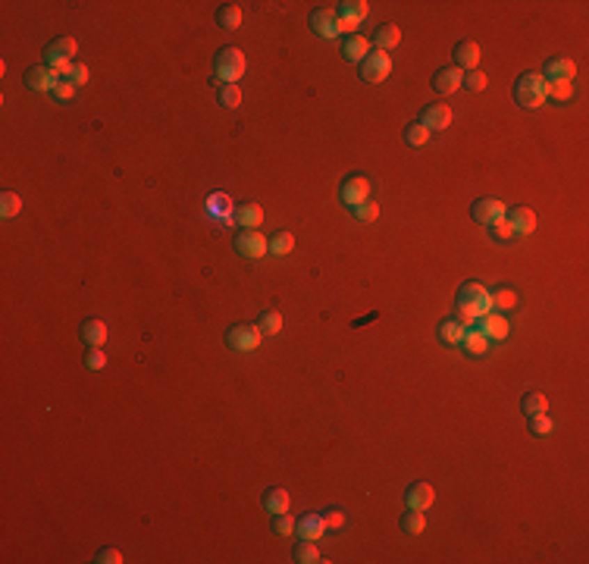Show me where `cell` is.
<instances>
[{
	"label": "cell",
	"instance_id": "1",
	"mask_svg": "<svg viewBox=\"0 0 589 564\" xmlns=\"http://www.w3.org/2000/svg\"><path fill=\"white\" fill-rule=\"evenodd\" d=\"M457 307H461V320L467 326H473V320H480L482 313L492 311V295L480 282H464L457 288Z\"/></svg>",
	"mask_w": 589,
	"mask_h": 564
},
{
	"label": "cell",
	"instance_id": "2",
	"mask_svg": "<svg viewBox=\"0 0 589 564\" xmlns=\"http://www.w3.org/2000/svg\"><path fill=\"white\" fill-rule=\"evenodd\" d=\"M549 97V81L542 79L539 72H524L514 85V100L517 107H526V110H539Z\"/></svg>",
	"mask_w": 589,
	"mask_h": 564
},
{
	"label": "cell",
	"instance_id": "3",
	"mask_svg": "<svg viewBox=\"0 0 589 564\" xmlns=\"http://www.w3.org/2000/svg\"><path fill=\"white\" fill-rule=\"evenodd\" d=\"M75 50H79L75 38H56V41L50 44L47 50H44V66L56 69V72H60L63 79H69V69H72Z\"/></svg>",
	"mask_w": 589,
	"mask_h": 564
},
{
	"label": "cell",
	"instance_id": "4",
	"mask_svg": "<svg viewBox=\"0 0 589 564\" xmlns=\"http://www.w3.org/2000/svg\"><path fill=\"white\" fill-rule=\"evenodd\" d=\"M244 69H248V60H244V54L238 47H223L217 54V75L226 85H238Z\"/></svg>",
	"mask_w": 589,
	"mask_h": 564
},
{
	"label": "cell",
	"instance_id": "5",
	"mask_svg": "<svg viewBox=\"0 0 589 564\" xmlns=\"http://www.w3.org/2000/svg\"><path fill=\"white\" fill-rule=\"evenodd\" d=\"M226 342H229L232 351H254V348H260L263 332L257 323H238L226 332Z\"/></svg>",
	"mask_w": 589,
	"mask_h": 564
},
{
	"label": "cell",
	"instance_id": "6",
	"mask_svg": "<svg viewBox=\"0 0 589 564\" xmlns=\"http://www.w3.org/2000/svg\"><path fill=\"white\" fill-rule=\"evenodd\" d=\"M388 72H392V56H388L386 50H370V56L361 63V79L367 81V85L386 81Z\"/></svg>",
	"mask_w": 589,
	"mask_h": 564
},
{
	"label": "cell",
	"instance_id": "7",
	"mask_svg": "<svg viewBox=\"0 0 589 564\" xmlns=\"http://www.w3.org/2000/svg\"><path fill=\"white\" fill-rule=\"evenodd\" d=\"M235 251L244 257V260H260V257L269 251V238L263 235V232L242 229L235 235Z\"/></svg>",
	"mask_w": 589,
	"mask_h": 564
},
{
	"label": "cell",
	"instance_id": "8",
	"mask_svg": "<svg viewBox=\"0 0 589 564\" xmlns=\"http://www.w3.org/2000/svg\"><path fill=\"white\" fill-rule=\"evenodd\" d=\"M370 188H373V182H370L367 175H351V179L342 182L338 198L348 207H357V204H363V201H370Z\"/></svg>",
	"mask_w": 589,
	"mask_h": 564
},
{
	"label": "cell",
	"instance_id": "9",
	"mask_svg": "<svg viewBox=\"0 0 589 564\" xmlns=\"http://www.w3.org/2000/svg\"><path fill=\"white\" fill-rule=\"evenodd\" d=\"M473 323H476L473 329H476V332H482V336H486L489 342H492V338H495V342H505V338H508V332H511V326H508V320L501 317V313H495V311L482 313V317H480V320H473Z\"/></svg>",
	"mask_w": 589,
	"mask_h": 564
},
{
	"label": "cell",
	"instance_id": "10",
	"mask_svg": "<svg viewBox=\"0 0 589 564\" xmlns=\"http://www.w3.org/2000/svg\"><path fill=\"white\" fill-rule=\"evenodd\" d=\"M470 213H473L476 223H482V226H495V223H501V219H505L508 207L501 204V201H495V198H480L473 207H470Z\"/></svg>",
	"mask_w": 589,
	"mask_h": 564
},
{
	"label": "cell",
	"instance_id": "11",
	"mask_svg": "<svg viewBox=\"0 0 589 564\" xmlns=\"http://www.w3.org/2000/svg\"><path fill=\"white\" fill-rule=\"evenodd\" d=\"M326 530H329V526H326V517L323 514H301L298 520H294V533H298L301 539H307V542H320V539L326 536Z\"/></svg>",
	"mask_w": 589,
	"mask_h": 564
},
{
	"label": "cell",
	"instance_id": "12",
	"mask_svg": "<svg viewBox=\"0 0 589 564\" xmlns=\"http://www.w3.org/2000/svg\"><path fill=\"white\" fill-rule=\"evenodd\" d=\"M367 13H370V6L363 3V0H345V3H338L336 16H338V22H342V31H354L357 25L367 19Z\"/></svg>",
	"mask_w": 589,
	"mask_h": 564
},
{
	"label": "cell",
	"instance_id": "13",
	"mask_svg": "<svg viewBox=\"0 0 589 564\" xmlns=\"http://www.w3.org/2000/svg\"><path fill=\"white\" fill-rule=\"evenodd\" d=\"M60 79H63V75L56 72V69H50V66H35V69L25 72V85H29L31 91H50V94H54V88L60 85Z\"/></svg>",
	"mask_w": 589,
	"mask_h": 564
},
{
	"label": "cell",
	"instance_id": "14",
	"mask_svg": "<svg viewBox=\"0 0 589 564\" xmlns=\"http://www.w3.org/2000/svg\"><path fill=\"white\" fill-rule=\"evenodd\" d=\"M311 29L317 31L320 38H326V41H332V38L342 35V22H338L336 10H317L311 16Z\"/></svg>",
	"mask_w": 589,
	"mask_h": 564
},
{
	"label": "cell",
	"instance_id": "15",
	"mask_svg": "<svg viewBox=\"0 0 589 564\" xmlns=\"http://www.w3.org/2000/svg\"><path fill=\"white\" fill-rule=\"evenodd\" d=\"M405 501L411 511H426V508H432V501H436V489H432L430 483H414L405 492Z\"/></svg>",
	"mask_w": 589,
	"mask_h": 564
},
{
	"label": "cell",
	"instance_id": "16",
	"mask_svg": "<svg viewBox=\"0 0 589 564\" xmlns=\"http://www.w3.org/2000/svg\"><path fill=\"white\" fill-rule=\"evenodd\" d=\"M464 81V72L457 66H448V69H439L436 75H432V88H436L442 97H448V94H455L457 88H461Z\"/></svg>",
	"mask_w": 589,
	"mask_h": 564
},
{
	"label": "cell",
	"instance_id": "17",
	"mask_svg": "<svg viewBox=\"0 0 589 564\" xmlns=\"http://www.w3.org/2000/svg\"><path fill=\"white\" fill-rule=\"evenodd\" d=\"M420 123L426 125L430 132H445L451 125V107H445V104H430L423 110V119Z\"/></svg>",
	"mask_w": 589,
	"mask_h": 564
},
{
	"label": "cell",
	"instance_id": "18",
	"mask_svg": "<svg viewBox=\"0 0 589 564\" xmlns=\"http://www.w3.org/2000/svg\"><path fill=\"white\" fill-rule=\"evenodd\" d=\"M505 219L511 223L514 235H530V232L536 229V213H533L530 207H514V210L505 213Z\"/></svg>",
	"mask_w": 589,
	"mask_h": 564
},
{
	"label": "cell",
	"instance_id": "19",
	"mask_svg": "<svg viewBox=\"0 0 589 564\" xmlns=\"http://www.w3.org/2000/svg\"><path fill=\"white\" fill-rule=\"evenodd\" d=\"M576 75V63L570 60V56H558V60H551L549 66H545L542 79L545 81H574Z\"/></svg>",
	"mask_w": 589,
	"mask_h": 564
},
{
	"label": "cell",
	"instance_id": "20",
	"mask_svg": "<svg viewBox=\"0 0 589 564\" xmlns=\"http://www.w3.org/2000/svg\"><path fill=\"white\" fill-rule=\"evenodd\" d=\"M455 63L461 72H470V69L480 66V44L476 41H461L455 47Z\"/></svg>",
	"mask_w": 589,
	"mask_h": 564
},
{
	"label": "cell",
	"instance_id": "21",
	"mask_svg": "<svg viewBox=\"0 0 589 564\" xmlns=\"http://www.w3.org/2000/svg\"><path fill=\"white\" fill-rule=\"evenodd\" d=\"M342 56L351 63H363L370 56V41L363 35H348L342 44Z\"/></svg>",
	"mask_w": 589,
	"mask_h": 564
},
{
	"label": "cell",
	"instance_id": "22",
	"mask_svg": "<svg viewBox=\"0 0 589 564\" xmlns=\"http://www.w3.org/2000/svg\"><path fill=\"white\" fill-rule=\"evenodd\" d=\"M470 326L464 323L461 317H451V320H442V326H439V338H442L445 345H461L464 336H467Z\"/></svg>",
	"mask_w": 589,
	"mask_h": 564
},
{
	"label": "cell",
	"instance_id": "23",
	"mask_svg": "<svg viewBox=\"0 0 589 564\" xmlns=\"http://www.w3.org/2000/svg\"><path fill=\"white\" fill-rule=\"evenodd\" d=\"M232 219H235L242 229H257V226L263 223V207L260 204H242V207H235Z\"/></svg>",
	"mask_w": 589,
	"mask_h": 564
},
{
	"label": "cell",
	"instance_id": "24",
	"mask_svg": "<svg viewBox=\"0 0 589 564\" xmlns=\"http://www.w3.org/2000/svg\"><path fill=\"white\" fill-rule=\"evenodd\" d=\"M207 210H210L213 217H219L223 223H232V213H235V207H232L229 194L217 191V194H210V198H207Z\"/></svg>",
	"mask_w": 589,
	"mask_h": 564
},
{
	"label": "cell",
	"instance_id": "25",
	"mask_svg": "<svg viewBox=\"0 0 589 564\" xmlns=\"http://www.w3.org/2000/svg\"><path fill=\"white\" fill-rule=\"evenodd\" d=\"M81 338H85L88 345H91V348H100V345L107 342V323L104 320H85V323H81Z\"/></svg>",
	"mask_w": 589,
	"mask_h": 564
},
{
	"label": "cell",
	"instance_id": "26",
	"mask_svg": "<svg viewBox=\"0 0 589 564\" xmlns=\"http://www.w3.org/2000/svg\"><path fill=\"white\" fill-rule=\"evenodd\" d=\"M263 508H267L273 517H279V514H288V492L285 489H267V495H263Z\"/></svg>",
	"mask_w": 589,
	"mask_h": 564
},
{
	"label": "cell",
	"instance_id": "27",
	"mask_svg": "<svg viewBox=\"0 0 589 564\" xmlns=\"http://www.w3.org/2000/svg\"><path fill=\"white\" fill-rule=\"evenodd\" d=\"M398 41H401V29L398 25H382L379 31H376V50H392V47H398Z\"/></svg>",
	"mask_w": 589,
	"mask_h": 564
},
{
	"label": "cell",
	"instance_id": "28",
	"mask_svg": "<svg viewBox=\"0 0 589 564\" xmlns=\"http://www.w3.org/2000/svg\"><path fill=\"white\" fill-rule=\"evenodd\" d=\"M294 251V235L292 232H276L273 238H269V254L273 257H285Z\"/></svg>",
	"mask_w": 589,
	"mask_h": 564
},
{
	"label": "cell",
	"instance_id": "29",
	"mask_svg": "<svg viewBox=\"0 0 589 564\" xmlns=\"http://www.w3.org/2000/svg\"><path fill=\"white\" fill-rule=\"evenodd\" d=\"M294 561L298 564H320V561H326V558L320 555V549L313 542L301 539V545H294Z\"/></svg>",
	"mask_w": 589,
	"mask_h": 564
},
{
	"label": "cell",
	"instance_id": "30",
	"mask_svg": "<svg viewBox=\"0 0 589 564\" xmlns=\"http://www.w3.org/2000/svg\"><path fill=\"white\" fill-rule=\"evenodd\" d=\"M520 407H524L526 417H533V414H549V398H545L542 392H530L520 401Z\"/></svg>",
	"mask_w": 589,
	"mask_h": 564
},
{
	"label": "cell",
	"instance_id": "31",
	"mask_svg": "<svg viewBox=\"0 0 589 564\" xmlns=\"http://www.w3.org/2000/svg\"><path fill=\"white\" fill-rule=\"evenodd\" d=\"M217 22L223 25V29H238V25H242V6H235V3L219 6Z\"/></svg>",
	"mask_w": 589,
	"mask_h": 564
},
{
	"label": "cell",
	"instance_id": "32",
	"mask_svg": "<svg viewBox=\"0 0 589 564\" xmlns=\"http://www.w3.org/2000/svg\"><path fill=\"white\" fill-rule=\"evenodd\" d=\"M430 135H432V132L426 129L423 123H411V125L405 129V141L411 144V148H423V144L430 141Z\"/></svg>",
	"mask_w": 589,
	"mask_h": 564
},
{
	"label": "cell",
	"instance_id": "33",
	"mask_svg": "<svg viewBox=\"0 0 589 564\" xmlns=\"http://www.w3.org/2000/svg\"><path fill=\"white\" fill-rule=\"evenodd\" d=\"M19 210H22V198H19V194H13V191L0 194V217L13 219V217H19Z\"/></svg>",
	"mask_w": 589,
	"mask_h": 564
},
{
	"label": "cell",
	"instance_id": "34",
	"mask_svg": "<svg viewBox=\"0 0 589 564\" xmlns=\"http://www.w3.org/2000/svg\"><path fill=\"white\" fill-rule=\"evenodd\" d=\"M461 345H464V348L470 351V354H486V348H489V338L482 336V332H476L473 326H470V329H467V336H464V342H461Z\"/></svg>",
	"mask_w": 589,
	"mask_h": 564
},
{
	"label": "cell",
	"instance_id": "35",
	"mask_svg": "<svg viewBox=\"0 0 589 564\" xmlns=\"http://www.w3.org/2000/svg\"><path fill=\"white\" fill-rule=\"evenodd\" d=\"M489 295H492V311L495 307H501V311H514L517 307V292L514 288H495Z\"/></svg>",
	"mask_w": 589,
	"mask_h": 564
},
{
	"label": "cell",
	"instance_id": "36",
	"mask_svg": "<svg viewBox=\"0 0 589 564\" xmlns=\"http://www.w3.org/2000/svg\"><path fill=\"white\" fill-rule=\"evenodd\" d=\"M401 530L411 533V536L423 533V530H426V517H423V511H407L405 517H401Z\"/></svg>",
	"mask_w": 589,
	"mask_h": 564
},
{
	"label": "cell",
	"instance_id": "37",
	"mask_svg": "<svg viewBox=\"0 0 589 564\" xmlns=\"http://www.w3.org/2000/svg\"><path fill=\"white\" fill-rule=\"evenodd\" d=\"M486 85H489L486 72H480V69H470V72H464V81H461V88H467V91L480 94V91H486Z\"/></svg>",
	"mask_w": 589,
	"mask_h": 564
},
{
	"label": "cell",
	"instance_id": "38",
	"mask_svg": "<svg viewBox=\"0 0 589 564\" xmlns=\"http://www.w3.org/2000/svg\"><path fill=\"white\" fill-rule=\"evenodd\" d=\"M354 210V217L361 219V223H373V219H379V204L376 201H363V204L351 207Z\"/></svg>",
	"mask_w": 589,
	"mask_h": 564
},
{
	"label": "cell",
	"instance_id": "39",
	"mask_svg": "<svg viewBox=\"0 0 589 564\" xmlns=\"http://www.w3.org/2000/svg\"><path fill=\"white\" fill-rule=\"evenodd\" d=\"M219 104L229 107V110H235V107L242 104V88H238V85H223V88H219Z\"/></svg>",
	"mask_w": 589,
	"mask_h": 564
},
{
	"label": "cell",
	"instance_id": "40",
	"mask_svg": "<svg viewBox=\"0 0 589 564\" xmlns=\"http://www.w3.org/2000/svg\"><path fill=\"white\" fill-rule=\"evenodd\" d=\"M257 326H260L263 336H276V332L282 329V317H279L276 311H267V313L260 317V323H257Z\"/></svg>",
	"mask_w": 589,
	"mask_h": 564
},
{
	"label": "cell",
	"instance_id": "41",
	"mask_svg": "<svg viewBox=\"0 0 589 564\" xmlns=\"http://www.w3.org/2000/svg\"><path fill=\"white\" fill-rule=\"evenodd\" d=\"M549 97L570 100L574 97V81H549Z\"/></svg>",
	"mask_w": 589,
	"mask_h": 564
},
{
	"label": "cell",
	"instance_id": "42",
	"mask_svg": "<svg viewBox=\"0 0 589 564\" xmlns=\"http://www.w3.org/2000/svg\"><path fill=\"white\" fill-rule=\"evenodd\" d=\"M530 432H533V436H539V439L549 436V432H551L549 414H533V417H530Z\"/></svg>",
	"mask_w": 589,
	"mask_h": 564
},
{
	"label": "cell",
	"instance_id": "43",
	"mask_svg": "<svg viewBox=\"0 0 589 564\" xmlns=\"http://www.w3.org/2000/svg\"><path fill=\"white\" fill-rule=\"evenodd\" d=\"M75 88H79V85H75V81H69V79H60V85L54 88V97H56V100H72V97H75Z\"/></svg>",
	"mask_w": 589,
	"mask_h": 564
},
{
	"label": "cell",
	"instance_id": "44",
	"mask_svg": "<svg viewBox=\"0 0 589 564\" xmlns=\"http://www.w3.org/2000/svg\"><path fill=\"white\" fill-rule=\"evenodd\" d=\"M85 363H88V370H104L107 367V354L100 348H91V351H88V357H85Z\"/></svg>",
	"mask_w": 589,
	"mask_h": 564
},
{
	"label": "cell",
	"instance_id": "45",
	"mask_svg": "<svg viewBox=\"0 0 589 564\" xmlns=\"http://www.w3.org/2000/svg\"><path fill=\"white\" fill-rule=\"evenodd\" d=\"M94 561H97V564H123V551H119V549H104V551L94 555Z\"/></svg>",
	"mask_w": 589,
	"mask_h": 564
},
{
	"label": "cell",
	"instance_id": "46",
	"mask_svg": "<svg viewBox=\"0 0 589 564\" xmlns=\"http://www.w3.org/2000/svg\"><path fill=\"white\" fill-rule=\"evenodd\" d=\"M69 81L85 85V81H88V66H85V63H72V69H69Z\"/></svg>",
	"mask_w": 589,
	"mask_h": 564
},
{
	"label": "cell",
	"instance_id": "47",
	"mask_svg": "<svg viewBox=\"0 0 589 564\" xmlns=\"http://www.w3.org/2000/svg\"><path fill=\"white\" fill-rule=\"evenodd\" d=\"M492 229H495V238H498V242H511V238H514V229H511V223H508V219L495 223Z\"/></svg>",
	"mask_w": 589,
	"mask_h": 564
},
{
	"label": "cell",
	"instance_id": "48",
	"mask_svg": "<svg viewBox=\"0 0 589 564\" xmlns=\"http://www.w3.org/2000/svg\"><path fill=\"white\" fill-rule=\"evenodd\" d=\"M276 533H282V536H292V533H294V520L288 517V514H279V517H276Z\"/></svg>",
	"mask_w": 589,
	"mask_h": 564
},
{
	"label": "cell",
	"instance_id": "49",
	"mask_svg": "<svg viewBox=\"0 0 589 564\" xmlns=\"http://www.w3.org/2000/svg\"><path fill=\"white\" fill-rule=\"evenodd\" d=\"M323 517H326V526H332V530L345 526V514L342 511H329V514H323Z\"/></svg>",
	"mask_w": 589,
	"mask_h": 564
}]
</instances>
